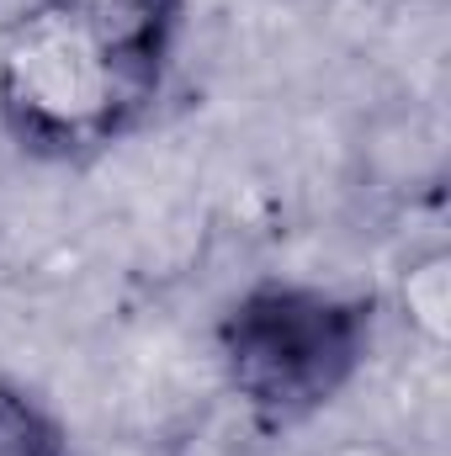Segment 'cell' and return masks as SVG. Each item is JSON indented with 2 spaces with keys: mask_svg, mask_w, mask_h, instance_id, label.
Wrapping results in <instances>:
<instances>
[{
  "mask_svg": "<svg viewBox=\"0 0 451 456\" xmlns=\"http://www.w3.org/2000/svg\"><path fill=\"white\" fill-rule=\"evenodd\" d=\"M0 456H64L48 414L5 382H0Z\"/></svg>",
  "mask_w": 451,
  "mask_h": 456,
  "instance_id": "277c9868",
  "label": "cell"
},
{
  "mask_svg": "<svg viewBox=\"0 0 451 456\" xmlns=\"http://www.w3.org/2000/svg\"><path fill=\"white\" fill-rule=\"evenodd\" d=\"M404 303H409V324L425 340L447 345V330H451V255L447 249H436V255H425V260L409 265Z\"/></svg>",
  "mask_w": 451,
  "mask_h": 456,
  "instance_id": "3957f363",
  "label": "cell"
},
{
  "mask_svg": "<svg viewBox=\"0 0 451 456\" xmlns=\"http://www.w3.org/2000/svg\"><path fill=\"white\" fill-rule=\"evenodd\" d=\"M372 308L324 287L260 281L218 324V361L234 398L266 425H298L335 403L361 371Z\"/></svg>",
  "mask_w": 451,
  "mask_h": 456,
  "instance_id": "7a4b0ae2",
  "label": "cell"
},
{
  "mask_svg": "<svg viewBox=\"0 0 451 456\" xmlns=\"http://www.w3.org/2000/svg\"><path fill=\"white\" fill-rule=\"evenodd\" d=\"M181 0H37L0 37V122L43 159H80L154 107Z\"/></svg>",
  "mask_w": 451,
  "mask_h": 456,
  "instance_id": "6da1fadb",
  "label": "cell"
}]
</instances>
